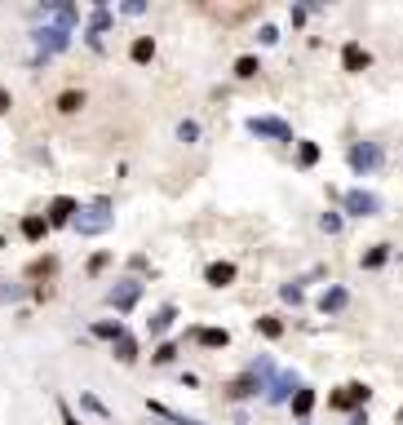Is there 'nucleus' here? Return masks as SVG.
Listing matches in <instances>:
<instances>
[{"label": "nucleus", "instance_id": "nucleus-1", "mask_svg": "<svg viewBox=\"0 0 403 425\" xmlns=\"http://www.w3.org/2000/svg\"><path fill=\"white\" fill-rule=\"evenodd\" d=\"M346 159H350L354 173H377L381 159H386V151H381V142H354V146L346 151Z\"/></svg>", "mask_w": 403, "mask_h": 425}, {"label": "nucleus", "instance_id": "nucleus-2", "mask_svg": "<svg viewBox=\"0 0 403 425\" xmlns=\"http://www.w3.org/2000/svg\"><path fill=\"white\" fill-rule=\"evenodd\" d=\"M248 133L270 138V142H293V129H288L284 120H275V116H252L248 120Z\"/></svg>", "mask_w": 403, "mask_h": 425}, {"label": "nucleus", "instance_id": "nucleus-3", "mask_svg": "<svg viewBox=\"0 0 403 425\" xmlns=\"http://www.w3.org/2000/svg\"><path fill=\"white\" fill-rule=\"evenodd\" d=\"M346 213H350V217H377L381 200L372 191H346Z\"/></svg>", "mask_w": 403, "mask_h": 425}, {"label": "nucleus", "instance_id": "nucleus-4", "mask_svg": "<svg viewBox=\"0 0 403 425\" xmlns=\"http://www.w3.org/2000/svg\"><path fill=\"white\" fill-rule=\"evenodd\" d=\"M138 301H142V283L138 279H129V283H120V288L107 292V306H116V310H133Z\"/></svg>", "mask_w": 403, "mask_h": 425}, {"label": "nucleus", "instance_id": "nucleus-5", "mask_svg": "<svg viewBox=\"0 0 403 425\" xmlns=\"http://www.w3.org/2000/svg\"><path fill=\"white\" fill-rule=\"evenodd\" d=\"M359 403H368V385H359V381L341 385V390L333 394V408L337 412H350V408H359Z\"/></svg>", "mask_w": 403, "mask_h": 425}, {"label": "nucleus", "instance_id": "nucleus-6", "mask_svg": "<svg viewBox=\"0 0 403 425\" xmlns=\"http://www.w3.org/2000/svg\"><path fill=\"white\" fill-rule=\"evenodd\" d=\"M111 204L107 200H98V204H93V213L89 217H76V231H84V235H98V231H107V226H111Z\"/></svg>", "mask_w": 403, "mask_h": 425}, {"label": "nucleus", "instance_id": "nucleus-7", "mask_svg": "<svg viewBox=\"0 0 403 425\" xmlns=\"http://www.w3.org/2000/svg\"><path fill=\"white\" fill-rule=\"evenodd\" d=\"M76 213H80V204L71 200V195H58V200L49 204V217H44V222H49V226H67V222H76Z\"/></svg>", "mask_w": 403, "mask_h": 425}, {"label": "nucleus", "instance_id": "nucleus-8", "mask_svg": "<svg viewBox=\"0 0 403 425\" xmlns=\"http://www.w3.org/2000/svg\"><path fill=\"white\" fill-rule=\"evenodd\" d=\"M293 394H297V376H293V372H279L275 381L266 385V399H270V403H288Z\"/></svg>", "mask_w": 403, "mask_h": 425}, {"label": "nucleus", "instance_id": "nucleus-9", "mask_svg": "<svg viewBox=\"0 0 403 425\" xmlns=\"http://www.w3.org/2000/svg\"><path fill=\"white\" fill-rule=\"evenodd\" d=\"M235 275H239V270L231 266V261H213V266L204 270V279H209L213 288H226V283H235Z\"/></svg>", "mask_w": 403, "mask_h": 425}, {"label": "nucleus", "instance_id": "nucleus-10", "mask_svg": "<svg viewBox=\"0 0 403 425\" xmlns=\"http://www.w3.org/2000/svg\"><path fill=\"white\" fill-rule=\"evenodd\" d=\"M261 385H257V372H244V376H235V381L226 385V394L231 399H248V394H257Z\"/></svg>", "mask_w": 403, "mask_h": 425}, {"label": "nucleus", "instance_id": "nucleus-11", "mask_svg": "<svg viewBox=\"0 0 403 425\" xmlns=\"http://www.w3.org/2000/svg\"><path fill=\"white\" fill-rule=\"evenodd\" d=\"M36 44H40V49H67V31H62V27H40V31H36Z\"/></svg>", "mask_w": 403, "mask_h": 425}, {"label": "nucleus", "instance_id": "nucleus-12", "mask_svg": "<svg viewBox=\"0 0 403 425\" xmlns=\"http://www.w3.org/2000/svg\"><path fill=\"white\" fill-rule=\"evenodd\" d=\"M195 342L209 346V350H222V346L231 342V333H226V328H200V333H195Z\"/></svg>", "mask_w": 403, "mask_h": 425}, {"label": "nucleus", "instance_id": "nucleus-13", "mask_svg": "<svg viewBox=\"0 0 403 425\" xmlns=\"http://www.w3.org/2000/svg\"><path fill=\"white\" fill-rule=\"evenodd\" d=\"M346 301H350V297H346V288H328L324 297H320V310H324V315H337V310H346Z\"/></svg>", "mask_w": 403, "mask_h": 425}, {"label": "nucleus", "instance_id": "nucleus-14", "mask_svg": "<svg viewBox=\"0 0 403 425\" xmlns=\"http://www.w3.org/2000/svg\"><path fill=\"white\" fill-rule=\"evenodd\" d=\"M288 403H293V412H297V417H311V412H315V390H306V385H297V394H293Z\"/></svg>", "mask_w": 403, "mask_h": 425}, {"label": "nucleus", "instance_id": "nucleus-15", "mask_svg": "<svg viewBox=\"0 0 403 425\" xmlns=\"http://www.w3.org/2000/svg\"><path fill=\"white\" fill-rule=\"evenodd\" d=\"M341 62H346V71H363V67H368V53H363L359 44H346V49H341Z\"/></svg>", "mask_w": 403, "mask_h": 425}, {"label": "nucleus", "instance_id": "nucleus-16", "mask_svg": "<svg viewBox=\"0 0 403 425\" xmlns=\"http://www.w3.org/2000/svg\"><path fill=\"white\" fill-rule=\"evenodd\" d=\"M151 412H155V417H164L168 425H204V421H195V417H182V412L164 408V403H155V399H151Z\"/></svg>", "mask_w": 403, "mask_h": 425}, {"label": "nucleus", "instance_id": "nucleus-17", "mask_svg": "<svg viewBox=\"0 0 403 425\" xmlns=\"http://www.w3.org/2000/svg\"><path fill=\"white\" fill-rule=\"evenodd\" d=\"M80 107H84V93H80V89H67V93H58V111H62V116H76Z\"/></svg>", "mask_w": 403, "mask_h": 425}, {"label": "nucleus", "instance_id": "nucleus-18", "mask_svg": "<svg viewBox=\"0 0 403 425\" xmlns=\"http://www.w3.org/2000/svg\"><path fill=\"white\" fill-rule=\"evenodd\" d=\"M173 319H177V310H173V306H160V310L151 315V333H155V337L168 333V328H173Z\"/></svg>", "mask_w": 403, "mask_h": 425}, {"label": "nucleus", "instance_id": "nucleus-19", "mask_svg": "<svg viewBox=\"0 0 403 425\" xmlns=\"http://www.w3.org/2000/svg\"><path fill=\"white\" fill-rule=\"evenodd\" d=\"M93 337H102V342H120L125 328H120L116 319H98V324H93Z\"/></svg>", "mask_w": 403, "mask_h": 425}, {"label": "nucleus", "instance_id": "nucleus-20", "mask_svg": "<svg viewBox=\"0 0 403 425\" xmlns=\"http://www.w3.org/2000/svg\"><path fill=\"white\" fill-rule=\"evenodd\" d=\"M116 359H120V363H133V359H138V337H120V342H116Z\"/></svg>", "mask_w": 403, "mask_h": 425}, {"label": "nucleus", "instance_id": "nucleus-21", "mask_svg": "<svg viewBox=\"0 0 403 425\" xmlns=\"http://www.w3.org/2000/svg\"><path fill=\"white\" fill-rule=\"evenodd\" d=\"M53 270H58V257H40V261L27 266V279H44V275H53Z\"/></svg>", "mask_w": 403, "mask_h": 425}, {"label": "nucleus", "instance_id": "nucleus-22", "mask_svg": "<svg viewBox=\"0 0 403 425\" xmlns=\"http://www.w3.org/2000/svg\"><path fill=\"white\" fill-rule=\"evenodd\" d=\"M129 53H133V62H151V53H155V40H151V36H138V40H133V49H129Z\"/></svg>", "mask_w": 403, "mask_h": 425}, {"label": "nucleus", "instance_id": "nucleus-23", "mask_svg": "<svg viewBox=\"0 0 403 425\" xmlns=\"http://www.w3.org/2000/svg\"><path fill=\"white\" fill-rule=\"evenodd\" d=\"M44 231H49V222H44V217H23V235H27V240H40Z\"/></svg>", "mask_w": 403, "mask_h": 425}, {"label": "nucleus", "instance_id": "nucleus-24", "mask_svg": "<svg viewBox=\"0 0 403 425\" xmlns=\"http://www.w3.org/2000/svg\"><path fill=\"white\" fill-rule=\"evenodd\" d=\"M386 257H390V248H386V244H377L372 253H363V266H368V270H377V266H386Z\"/></svg>", "mask_w": 403, "mask_h": 425}, {"label": "nucleus", "instance_id": "nucleus-25", "mask_svg": "<svg viewBox=\"0 0 403 425\" xmlns=\"http://www.w3.org/2000/svg\"><path fill=\"white\" fill-rule=\"evenodd\" d=\"M257 333H261V337H279V333H284V324H279L275 315H261V319H257Z\"/></svg>", "mask_w": 403, "mask_h": 425}, {"label": "nucleus", "instance_id": "nucleus-26", "mask_svg": "<svg viewBox=\"0 0 403 425\" xmlns=\"http://www.w3.org/2000/svg\"><path fill=\"white\" fill-rule=\"evenodd\" d=\"M257 71H261V67H257V58H239V62H235V75H239V80H252Z\"/></svg>", "mask_w": 403, "mask_h": 425}, {"label": "nucleus", "instance_id": "nucleus-27", "mask_svg": "<svg viewBox=\"0 0 403 425\" xmlns=\"http://www.w3.org/2000/svg\"><path fill=\"white\" fill-rule=\"evenodd\" d=\"M297 159H302V164L311 168L315 159H320V146H315V142H302V151H297Z\"/></svg>", "mask_w": 403, "mask_h": 425}, {"label": "nucleus", "instance_id": "nucleus-28", "mask_svg": "<svg viewBox=\"0 0 403 425\" xmlns=\"http://www.w3.org/2000/svg\"><path fill=\"white\" fill-rule=\"evenodd\" d=\"M53 18H58V27L76 23V5H53Z\"/></svg>", "mask_w": 403, "mask_h": 425}, {"label": "nucleus", "instance_id": "nucleus-29", "mask_svg": "<svg viewBox=\"0 0 403 425\" xmlns=\"http://www.w3.org/2000/svg\"><path fill=\"white\" fill-rule=\"evenodd\" d=\"M177 359V346L173 342H160V350H155V363H173Z\"/></svg>", "mask_w": 403, "mask_h": 425}, {"label": "nucleus", "instance_id": "nucleus-30", "mask_svg": "<svg viewBox=\"0 0 403 425\" xmlns=\"http://www.w3.org/2000/svg\"><path fill=\"white\" fill-rule=\"evenodd\" d=\"M107 23H111V14H107V9H98V14H93V36L107 31Z\"/></svg>", "mask_w": 403, "mask_h": 425}, {"label": "nucleus", "instance_id": "nucleus-31", "mask_svg": "<svg viewBox=\"0 0 403 425\" xmlns=\"http://www.w3.org/2000/svg\"><path fill=\"white\" fill-rule=\"evenodd\" d=\"M23 297V288H18V283H5V288H0V301H18Z\"/></svg>", "mask_w": 403, "mask_h": 425}, {"label": "nucleus", "instance_id": "nucleus-32", "mask_svg": "<svg viewBox=\"0 0 403 425\" xmlns=\"http://www.w3.org/2000/svg\"><path fill=\"white\" fill-rule=\"evenodd\" d=\"M107 261H111L107 253H98V257H89V275H98V270H107Z\"/></svg>", "mask_w": 403, "mask_h": 425}, {"label": "nucleus", "instance_id": "nucleus-33", "mask_svg": "<svg viewBox=\"0 0 403 425\" xmlns=\"http://www.w3.org/2000/svg\"><path fill=\"white\" fill-rule=\"evenodd\" d=\"M257 40H261V44H275V40H279V31H275V27H261Z\"/></svg>", "mask_w": 403, "mask_h": 425}, {"label": "nucleus", "instance_id": "nucleus-34", "mask_svg": "<svg viewBox=\"0 0 403 425\" xmlns=\"http://www.w3.org/2000/svg\"><path fill=\"white\" fill-rule=\"evenodd\" d=\"M324 231H328V235L341 231V217H337V213H324Z\"/></svg>", "mask_w": 403, "mask_h": 425}, {"label": "nucleus", "instance_id": "nucleus-35", "mask_svg": "<svg viewBox=\"0 0 403 425\" xmlns=\"http://www.w3.org/2000/svg\"><path fill=\"white\" fill-rule=\"evenodd\" d=\"M84 408H89V412H98V417H107V408H102V403L93 399V394H84Z\"/></svg>", "mask_w": 403, "mask_h": 425}, {"label": "nucleus", "instance_id": "nucleus-36", "mask_svg": "<svg viewBox=\"0 0 403 425\" xmlns=\"http://www.w3.org/2000/svg\"><path fill=\"white\" fill-rule=\"evenodd\" d=\"M177 133H182V142H195V138H200V129H195V125H182Z\"/></svg>", "mask_w": 403, "mask_h": 425}, {"label": "nucleus", "instance_id": "nucleus-37", "mask_svg": "<svg viewBox=\"0 0 403 425\" xmlns=\"http://www.w3.org/2000/svg\"><path fill=\"white\" fill-rule=\"evenodd\" d=\"M5 111H9V93L0 89V116H5Z\"/></svg>", "mask_w": 403, "mask_h": 425}, {"label": "nucleus", "instance_id": "nucleus-38", "mask_svg": "<svg viewBox=\"0 0 403 425\" xmlns=\"http://www.w3.org/2000/svg\"><path fill=\"white\" fill-rule=\"evenodd\" d=\"M67 425H80V421H76V417H67Z\"/></svg>", "mask_w": 403, "mask_h": 425}]
</instances>
